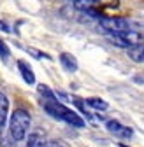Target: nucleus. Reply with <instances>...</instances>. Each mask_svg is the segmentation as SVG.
I'll use <instances>...</instances> for the list:
<instances>
[{"label": "nucleus", "mask_w": 144, "mask_h": 147, "mask_svg": "<svg viewBox=\"0 0 144 147\" xmlns=\"http://www.w3.org/2000/svg\"><path fill=\"white\" fill-rule=\"evenodd\" d=\"M42 107L51 117H55L58 121H63V123H67L70 126H76V128L84 126V119L76 110H72L67 105H63L60 100H42Z\"/></svg>", "instance_id": "nucleus-1"}, {"label": "nucleus", "mask_w": 144, "mask_h": 147, "mask_svg": "<svg viewBox=\"0 0 144 147\" xmlns=\"http://www.w3.org/2000/svg\"><path fill=\"white\" fill-rule=\"evenodd\" d=\"M30 114L25 109H16L9 116V133L16 142H21L30 130Z\"/></svg>", "instance_id": "nucleus-2"}, {"label": "nucleus", "mask_w": 144, "mask_h": 147, "mask_svg": "<svg viewBox=\"0 0 144 147\" xmlns=\"http://www.w3.org/2000/svg\"><path fill=\"white\" fill-rule=\"evenodd\" d=\"M98 23H100V26H102L104 30H107L109 33L130 30V23H128L127 20H123V18H107V16H104Z\"/></svg>", "instance_id": "nucleus-3"}, {"label": "nucleus", "mask_w": 144, "mask_h": 147, "mask_svg": "<svg viewBox=\"0 0 144 147\" xmlns=\"http://www.w3.org/2000/svg\"><path fill=\"white\" fill-rule=\"evenodd\" d=\"M105 128H107V131H109L111 135H114L118 138H132V135H134V130L130 126H125V124H121L116 119L105 121Z\"/></svg>", "instance_id": "nucleus-4"}, {"label": "nucleus", "mask_w": 144, "mask_h": 147, "mask_svg": "<svg viewBox=\"0 0 144 147\" xmlns=\"http://www.w3.org/2000/svg\"><path fill=\"white\" fill-rule=\"evenodd\" d=\"M16 65H18V70H20L23 81H25L26 84H30V86H32V84H35V74H33V70H32L30 63H26L25 60H18V61H16Z\"/></svg>", "instance_id": "nucleus-5"}, {"label": "nucleus", "mask_w": 144, "mask_h": 147, "mask_svg": "<svg viewBox=\"0 0 144 147\" xmlns=\"http://www.w3.org/2000/svg\"><path fill=\"white\" fill-rule=\"evenodd\" d=\"M58 60H60V65L67 70V72H76L77 70V60H76V56L72 53H62L60 56H58Z\"/></svg>", "instance_id": "nucleus-6"}, {"label": "nucleus", "mask_w": 144, "mask_h": 147, "mask_svg": "<svg viewBox=\"0 0 144 147\" xmlns=\"http://www.w3.org/2000/svg\"><path fill=\"white\" fill-rule=\"evenodd\" d=\"M9 114V98L5 96V93H0V128H4L7 123V116Z\"/></svg>", "instance_id": "nucleus-7"}, {"label": "nucleus", "mask_w": 144, "mask_h": 147, "mask_svg": "<svg viewBox=\"0 0 144 147\" xmlns=\"http://www.w3.org/2000/svg\"><path fill=\"white\" fill-rule=\"evenodd\" d=\"M46 140L44 137L39 133V131H35V133H30V137L26 138V145L25 147H46Z\"/></svg>", "instance_id": "nucleus-8"}, {"label": "nucleus", "mask_w": 144, "mask_h": 147, "mask_svg": "<svg viewBox=\"0 0 144 147\" xmlns=\"http://www.w3.org/2000/svg\"><path fill=\"white\" fill-rule=\"evenodd\" d=\"M0 147H16V140L11 137L9 130L4 128H0Z\"/></svg>", "instance_id": "nucleus-9"}, {"label": "nucleus", "mask_w": 144, "mask_h": 147, "mask_svg": "<svg viewBox=\"0 0 144 147\" xmlns=\"http://www.w3.org/2000/svg\"><path fill=\"white\" fill-rule=\"evenodd\" d=\"M84 102H86V105H88V107H92V109H95V110H105L107 107H109L105 100H102V98H97V96L86 98Z\"/></svg>", "instance_id": "nucleus-10"}, {"label": "nucleus", "mask_w": 144, "mask_h": 147, "mask_svg": "<svg viewBox=\"0 0 144 147\" xmlns=\"http://www.w3.org/2000/svg\"><path fill=\"white\" fill-rule=\"evenodd\" d=\"M128 56H130L134 61H137V63L144 61V46H135V47H130V49H128Z\"/></svg>", "instance_id": "nucleus-11"}, {"label": "nucleus", "mask_w": 144, "mask_h": 147, "mask_svg": "<svg viewBox=\"0 0 144 147\" xmlns=\"http://www.w3.org/2000/svg\"><path fill=\"white\" fill-rule=\"evenodd\" d=\"M37 89H39V95L42 96V100H58V98H56V93H55L53 89H49V86L39 84Z\"/></svg>", "instance_id": "nucleus-12"}, {"label": "nucleus", "mask_w": 144, "mask_h": 147, "mask_svg": "<svg viewBox=\"0 0 144 147\" xmlns=\"http://www.w3.org/2000/svg\"><path fill=\"white\" fill-rule=\"evenodd\" d=\"M9 56H11V51H9V46H7V44H5V42L2 40V39H0V58H2V60L5 61V60H7Z\"/></svg>", "instance_id": "nucleus-13"}, {"label": "nucleus", "mask_w": 144, "mask_h": 147, "mask_svg": "<svg viewBox=\"0 0 144 147\" xmlns=\"http://www.w3.org/2000/svg\"><path fill=\"white\" fill-rule=\"evenodd\" d=\"M46 147H69L65 142H62V140H53V142H49Z\"/></svg>", "instance_id": "nucleus-14"}, {"label": "nucleus", "mask_w": 144, "mask_h": 147, "mask_svg": "<svg viewBox=\"0 0 144 147\" xmlns=\"http://www.w3.org/2000/svg\"><path fill=\"white\" fill-rule=\"evenodd\" d=\"M120 147H128V145L127 144H120Z\"/></svg>", "instance_id": "nucleus-15"}, {"label": "nucleus", "mask_w": 144, "mask_h": 147, "mask_svg": "<svg viewBox=\"0 0 144 147\" xmlns=\"http://www.w3.org/2000/svg\"><path fill=\"white\" fill-rule=\"evenodd\" d=\"M70 2H77V0H70Z\"/></svg>", "instance_id": "nucleus-16"}]
</instances>
